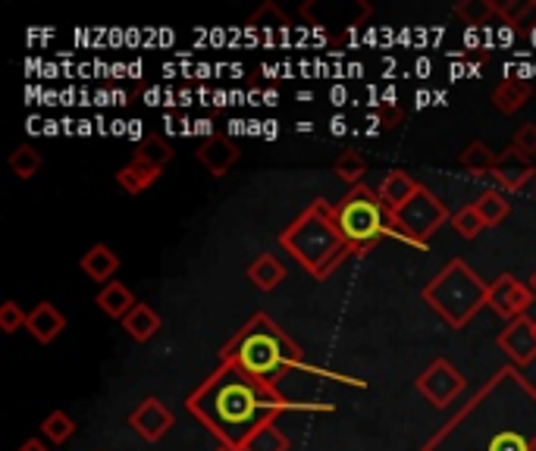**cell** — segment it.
I'll list each match as a JSON object with an SVG mask.
<instances>
[{
	"instance_id": "obj_27",
	"label": "cell",
	"mask_w": 536,
	"mask_h": 451,
	"mask_svg": "<svg viewBox=\"0 0 536 451\" xmlns=\"http://www.w3.org/2000/svg\"><path fill=\"white\" fill-rule=\"evenodd\" d=\"M333 173L342 179V182H348V185H361V179L367 176V160L361 157V151H342L339 154V160L333 163Z\"/></svg>"
},
{
	"instance_id": "obj_18",
	"label": "cell",
	"mask_w": 536,
	"mask_h": 451,
	"mask_svg": "<svg viewBox=\"0 0 536 451\" xmlns=\"http://www.w3.org/2000/svg\"><path fill=\"white\" fill-rule=\"evenodd\" d=\"M533 98V85L524 79H502L493 91V107L502 113H518Z\"/></svg>"
},
{
	"instance_id": "obj_14",
	"label": "cell",
	"mask_w": 536,
	"mask_h": 451,
	"mask_svg": "<svg viewBox=\"0 0 536 451\" xmlns=\"http://www.w3.org/2000/svg\"><path fill=\"white\" fill-rule=\"evenodd\" d=\"M26 329L32 332V336L41 342V345H51L60 332L66 329V317L57 311L54 304H48V301H41V304H35L32 311H29V323H26Z\"/></svg>"
},
{
	"instance_id": "obj_2",
	"label": "cell",
	"mask_w": 536,
	"mask_h": 451,
	"mask_svg": "<svg viewBox=\"0 0 536 451\" xmlns=\"http://www.w3.org/2000/svg\"><path fill=\"white\" fill-rule=\"evenodd\" d=\"M220 364L239 367L248 376L267 383L270 389H276L279 379L289 376L292 370H305V373H314V376H330L317 367H308L301 348L267 314H254L236 332V336L220 348Z\"/></svg>"
},
{
	"instance_id": "obj_1",
	"label": "cell",
	"mask_w": 536,
	"mask_h": 451,
	"mask_svg": "<svg viewBox=\"0 0 536 451\" xmlns=\"http://www.w3.org/2000/svg\"><path fill=\"white\" fill-rule=\"evenodd\" d=\"M185 408L195 420L211 430L223 448L242 451L248 439L264 423L276 420L286 411H333L330 405H308V401H289L279 389H270L261 379L248 376L245 370L220 364L204 383L189 395Z\"/></svg>"
},
{
	"instance_id": "obj_20",
	"label": "cell",
	"mask_w": 536,
	"mask_h": 451,
	"mask_svg": "<svg viewBox=\"0 0 536 451\" xmlns=\"http://www.w3.org/2000/svg\"><path fill=\"white\" fill-rule=\"evenodd\" d=\"M160 326H163V323H160V314L154 311V307L142 304V301H138L135 311L123 320V329L129 332L135 342H151L157 332H160Z\"/></svg>"
},
{
	"instance_id": "obj_35",
	"label": "cell",
	"mask_w": 536,
	"mask_h": 451,
	"mask_svg": "<svg viewBox=\"0 0 536 451\" xmlns=\"http://www.w3.org/2000/svg\"><path fill=\"white\" fill-rule=\"evenodd\" d=\"M530 289H533V292H536V273H533V276H530Z\"/></svg>"
},
{
	"instance_id": "obj_28",
	"label": "cell",
	"mask_w": 536,
	"mask_h": 451,
	"mask_svg": "<svg viewBox=\"0 0 536 451\" xmlns=\"http://www.w3.org/2000/svg\"><path fill=\"white\" fill-rule=\"evenodd\" d=\"M41 166H44V160H41V154H38L35 145H19V148L10 154V170H13L19 179H35Z\"/></svg>"
},
{
	"instance_id": "obj_5",
	"label": "cell",
	"mask_w": 536,
	"mask_h": 451,
	"mask_svg": "<svg viewBox=\"0 0 536 451\" xmlns=\"http://www.w3.org/2000/svg\"><path fill=\"white\" fill-rule=\"evenodd\" d=\"M333 217H336V229L342 232V239L348 242L352 254H367L383 239H399L402 242V235H399V229H395L380 195L370 192L364 182L355 185L352 192L333 207Z\"/></svg>"
},
{
	"instance_id": "obj_8",
	"label": "cell",
	"mask_w": 536,
	"mask_h": 451,
	"mask_svg": "<svg viewBox=\"0 0 536 451\" xmlns=\"http://www.w3.org/2000/svg\"><path fill=\"white\" fill-rule=\"evenodd\" d=\"M533 295L536 292L530 286H524L518 276L505 273L496 282H489V301H486V307H489V311H496L502 320L511 323V320H518V317H527L530 304H533Z\"/></svg>"
},
{
	"instance_id": "obj_31",
	"label": "cell",
	"mask_w": 536,
	"mask_h": 451,
	"mask_svg": "<svg viewBox=\"0 0 536 451\" xmlns=\"http://www.w3.org/2000/svg\"><path fill=\"white\" fill-rule=\"evenodd\" d=\"M29 323V314L22 311V307L16 301H4L0 304V332H7V336H13L16 329H22Z\"/></svg>"
},
{
	"instance_id": "obj_6",
	"label": "cell",
	"mask_w": 536,
	"mask_h": 451,
	"mask_svg": "<svg viewBox=\"0 0 536 451\" xmlns=\"http://www.w3.org/2000/svg\"><path fill=\"white\" fill-rule=\"evenodd\" d=\"M449 220V210L446 204H442L430 188L424 185L421 192H417L399 213H392V223L395 229H399L402 235V242L417 248V251H424L427 242H430V235Z\"/></svg>"
},
{
	"instance_id": "obj_12",
	"label": "cell",
	"mask_w": 536,
	"mask_h": 451,
	"mask_svg": "<svg viewBox=\"0 0 536 451\" xmlns=\"http://www.w3.org/2000/svg\"><path fill=\"white\" fill-rule=\"evenodd\" d=\"M421 182H417L411 173H405V170H392V173H386L383 176V182H380V188H377V195H380V201H383V207L389 210V217L392 213H399L417 192H421Z\"/></svg>"
},
{
	"instance_id": "obj_3",
	"label": "cell",
	"mask_w": 536,
	"mask_h": 451,
	"mask_svg": "<svg viewBox=\"0 0 536 451\" xmlns=\"http://www.w3.org/2000/svg\"><path fill=\"white\" fill-rule=\"evenodd\" d=\"M279 245H283L301 267H305L314 279H326L342 260L352 254L342 232L336 229L333 207L326 201H311V207L301 217L279 232Z\"/></svg>"
},
{
	"instance_id": "obj_33",
	"label": "cell",
	"mask_w": 536,
	"mask_h": 451,
	"mask_svg": "<svg viewBox=\"0 0 536 451\" xmlns=\"http://www.w3.org/2000/svg\"><path fill=\"white\" fill-rule=\"evenodd\" d=\"M19 451H51V448L44 445L41 439H26V442L19 445Z\"/></svg>"
},
{
	"instance_id": "obj_22",
	"label": "cell",
	"mask_w": 536,
	"mask_h": 451,
	"mask_svg": "<svg viewBox=\"0 0 536 451\" xmlns=\"http://www.w3.org/2000/svg\"><path fill=\"white\" fill-rule=\"evenodd\" d=\"M474 207H477V213H480V220H483L486 229L499 226V223L508 217V213H511V201L505 198L502 188H489V192H483V195L474 201Z\"/></svg>"
},
{
	"instance_id": "obj_29",
	"label": "cell",
	"mask_w": 536,
	"mask_h": 451,
	"mask_svg": "<svg viewBox=\"0 0 536 451\" xmlns=\"http://www.w3.org/2000/svg\"><path fill=\"white\" fill-rule=\"evenodd\" d=\"M496 13L499 10L493 0H461V4H455V16L464 22V26H486V19Z\"/></svg>"
},
{
	"instance_id": "obj_10",
	"label": "cell",
	"mask_w": 536,
	"mask_h": 451,
	"mask_svg": "<svg viewBox=\"0 0 536 451\" xmlns=\"http://www.w3.org/2000/svg\"><path fill=\"white\" fill-rule=\"evenodd\" d=\"M129 426L132 430L142 436L145 442H160L163 436L170 433V426H173V414L167 411V405H163L160 398H145L142 405H138L132 414H129Z\"/></svg>"
},
{
	"instance_id": "obj_30",
	"label": "cell",
	"mask_w": 536,
	"mask_h": 451,
	"mask_svg": "<svg viewBox=\"0 0 536 451\" xmlns=\"http://www.w3.org/2000/svg\"><path fill=\"white\" fill-rule=\"evenodd\" d=\"M452 226H455V232L461 235V239H477V235H480V232L486 229L474 204H468V207H461V210H455V217H452Z\"/></svg>"
},
{
	"instance_id": "obj_21",
	"label": "cell",
	"mask_w": 536,
	"mask_h": 451,
	"mask_svg": "<svg viewBox=\"0 0 536 451\" xmlns=\"http://www.w3.org/2000/svg\"><path fill=\"white\" fill-rule=\"evenodd\" d=\"M461 166L474 176H493L499 166V154L486 145V141H471L468 148L461 151Z\"/></svg>"
},
{
	"instance_id": "obj_9",
	"label": "cell",
	"mask_w": 536,
	"mask_h": 451,
	"mask_svg": "<svg viewBox=\"0 0 536 451\" xmlns=\"http://www.w3.org/2000/svg\"><path fill=\"white\" fill-rule=\"evenodd\" d=\"M499 348L511 358L515 367H527L536 358V323L530 317H518L511 320L502 336H499Z\"/></svg>"
},
{
	"instance_id": "obj_25",
	"label": "cell",
	"mask_w": 536,
	"mask_h": 451,
	"mask_svg": "<svg viewBox=\"0 0 536 451\" xmlns=\"http://www.w3.org/2000/svg\"><path fill=\"white\" fill-rule=\"evenodd\" d=\"M242 451H289V436L279 430L276 420H270L248 439V445Z\"/></svg>"
},
{
	"instance_id": "obj_15",
	"label": "cell",
	"mask_w": 536,
	"mask_h": 451,
	"mask_svg": "<svg viewBox=\"0 0 536 451\" xmlns=\"http://www.w3.org/2000/svg\"><path fill=\"white\" fill-rule=\"evenodd\" d=\"M245 276L251 279V286H258L261 292H273L283 286V279H286V264L279 260L276 254H258L248 264Z\"/></svg>"
},
{
	"instance_id": "obj_7",
	"label": "cell",
	"mask_w": 536,
	"mask_h": 451,
	"mask_svg": "<svg viewBox=\"0 0 536 451\" xmlns=\"http://www.w3.org/2000/svg\"><path fill=\"white\" fill-rule=\"evenodd\" d=\"M417 392H421L433 408H449L464 392V376L446 358H436L421 376H417Z\"/></svg>"
},
{
	"instance_id": "obj_17",
	"label": "cell",
	"mask_w": 536,
	"mask_h": 451,
	"mask_svg": "<svg viewBox=\"0 0 536 451\" xmlns=\"http://www.w3.org/2000/svg\"><path fill=\"white\" fill-rule=\"evenodd\" d=\"M135 304L138 301H135L132 289H126L123 282H116V279L98 292V307H101L107 317H113V320H126L135 311Z\"/></svg>"
},
{
	"instance_id": "obj_4",
	"label": "cell",
	"mask_w": 536,
	"mask_h": 451,
	"mask_svg": "<svg viewBox=\"0 0 536 451\" xmlns=\"http://www.w3.org/2000/svg\"><path fill=\"white\" fill-rule=\"evenodd\" d=\"M424 301L452 329H464L489 301V282H483L464 260H452L424 289Z\"/></svg>"
},
{
	"instance_id": "obj_11",
	"label": "cell",
	"mask_w": 536,
	"mask_h": 451,
	"mask_svg": "<svg viewBox=\"0 0 536 451\" xmlns=\"http://www.w3.org/2000/svg\"><path fill=\"white\" fill-rule=\"evenodd\" d=\"M239 145L232 138L226 135H207L201 141V148H198V163L204 166L211 176H226V170H232L239 160Z\"/></svg>"
},
{
	"instance_id": "obj_24",
	"label": "cell",
	"mask_w": 536,
	"mask_h": 451,
	"mask_svg": "<svg viewBox=\"0 0 536 451\" xmlns=\"http://www.w3.org/2000/svg\"><path fill=\"white\" fill-rule=\"evenodd\" d=\"M499 16L515 29H536V0H511V4H496Z\"/></svg>"
},
{
	"instance_id": "obj_13",
	"label": "cell",
	"mask_w": 536,
	"mask_h": 451,
	"mask_svg": "<svg viewBox=\"0 0 536 451\" xmlns=\"http://www.w3.org/2000/svg\"><path fill=\"white\" fill-rule=\"evenodd\" d=\"M533 176H536V166L527 157H521L515 148L499 154V166L493 170V179L502 185V192H521Z\"/></svg>"
},
{
	"instance_id": "obj_32",
	"label": "cell",
	"mask_w": 536,
	"mask_h": 451,
	"mask_svg": "<svg viewBox=\"0 0 536 451\" xmlns=\"http://www.w3.org/2000/svg\"><path fill=\"white\" fill-rule=\"evenodd\" d=\"M511 148H515L521 157H533L536 154V123H524V126H518V132H515V138H511Z\"/></svg>"
},
{
	"instance_id": "obj_19",
	"label": "cell",
	"mask_w": 536,
	"mask_h": 451,
	"mask_svg": "<svg viewBox=\"0 0 536 451\" xmlns=\"http://www.w3.org/2000/svg\"><path fill=\"white\" fill-rule=\"evenodd\" d=\"M160 179V170H154V166L142 163V160H132L129 166H123L120 173H116V185L123 188L126 195H142L148 192V188Z\"/></svg>"
},
{
	"instance_id": "obj_23",
	"label": "cell",
	"mask_w": 536,
	"mask_h": 451,
	"mask_svg": "<svg viewBox=\"0 0 536 451\" xmlns=\"http://www.w3.org/2000/svg\"><path fill=\"white\" fill-rule=\"evenodd\" d=\"M132 160H142V163L154 166V170H163V166L173 160V145H170L167 138H160V135H148V138H142L135 145V157Z\"/></svg>"
},
{
	"instance_id": "obj_26",
	"label": "cell",
	"mask_w": 536,
	"mask_h": 451,
	"mask_svg": "<svg viewBox=\"0 0 536 451\" xmlns=\"http://www.w3.org/2000/svg\"><path fill=\"white\" fill-rule=\"evenodd\" d=\"M41 433L51 439V445H63L76 436V420L69 417L66 411H51L48 417L41 420Z\"/></svg>"
},
{
	"instance_id": "obj_34",
	"label": "cell",
	"mask_w": 536,
	"mask_h": 451,
	"mask_svg": "<svg viewBox=\"0 0 536 451\" xmlns=\"http://www.w3.org/2000/svg\"><path fill=\"white\" fill-rule=\"evenodd\" d=\"M333 135H345V120H342V116H336V120H333Z\"/></svg>"
},
{
	"instance_id": "obj_36",
	"label": "cell",
	"mask_w": 536,
	"mask_h": 451,
	"mask_svg": "<svg viewBox=\"0 0 536 451\" xmlns=\"http://www.w3.org/2000/svg\"><path fill=\"white\" fill-rule=\"evenodd\" d=\"M217 451H229V448H217Z\"/></svg>"
},
{
	"instance_id": "obj_16",
	"label": "cell",
	"mask_w": 536,
	"mask_h": 451,
	"mask_svg": "<svg viewBox=\"0 0 536 451\" xmlns=\"http://www.w3.org/2000/svg\"><path fill=\"white\" fill-rule=\"evenodd\" d=\"M116 270H120V257H116L107 245H91L82 257V273L91 279V282H104V286H110Z\"/></svg>"
}]
</instances>
